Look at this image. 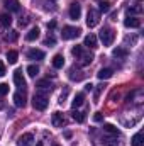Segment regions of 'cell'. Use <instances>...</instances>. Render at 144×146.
I'll return each instance as SVG.
<instances>
[{
	"mask_svg": "<svg viewBox=\"0 0 144 146\" xmlns=\"http://www.w3.org/2000/svg\"><path fill=\"white\" fill-rule=\"evenodd\" d=\"M137 2H141V0H137Z\"/></svg>",
	"mask_w": 144,
	"mask_h": 146,
	"instance_id": "b9f144b4",
	"label": "cell"
},
{
	"mask_svg": "<svg viewBox=\"0 0 144 146\" xmlns=\"http://www.w3.org/2000/svg\"><path fill=\"white\" fill-rule=\"evenodd\" d=\"M70 78H71V80H76V82H80V80H83V78H85V73L80 72V70L71 68V70H70Z\"/></svg>",
	"mask_w": 144,
	"mask_h": 146,
	"instance_id": "d6986e66",
	"label": "cell"
},
{
	"mask_svg": "<svg viewBox=\"0 0 144 146\" xmlns=\"http://www.w3.org/2000/svg\"><path fill=\"white\" fill-rule=\"evenodd\" d=\"M73 119L76 122H85V114L80 112V110H76V109H73Z\"/></svg>",
	"mask_w": 144,
	"mask_h": 146,
	"instance_id": "d4e9b609",
	"label": "cell"
},
{
	"mask_svg": "<svg viewBox=\"0 0 144 146\" xmlns=\"http://www.w3.org/2000/svg\"><path fill=\"white\" fill-rule=\"evenodd\" d=\"M104 90V85H98V88H97V92H95V102H98V97H100V92Z\"/></svg>",
	"mask_w": 144,
	"mask_h": 146,
	"instance_id": "e575fe53",
	"label": "cell"
},
{
	"mask_svg": "<svg viewBox=\"0 0 144 146\" xmlns=\"http://www.w3.org/2000/svg\"><path fill=\"white\" fill-rule=\"evenodd\" d=\"M81 53H83V48H81V46H75V48L71 49V54L76 58V60L80 58V54H81Z\"/></svg>",
	"mask_w": 144,
	"mask_h": 146,
	"instance_id": "4dcf8cb0",
	"label": "cell"
},
{
	"mask_svg": "<svg viewBox=\"0 0 144 146\" xmlns=\"http://www.w3.org/2000/svg\"><path fill=\"white\" fill-rule=\"evenodd\" d=\"M80 29L78 27H73V26H66V27H63V33H61V37L65 39V41H70V39H75V37L80 36Z\"/></svg>",
	"mask_w": 144,
	"mask_h": 146,
	"instance_id": "277c9868",
	"label": "cell"
},
{
	"mask_svg": "<svg viewBox=\"0 0 144 146\" xmlns=\"http://www.w3.org/2000/svg\"><path fill=\"white\" fill-rule=\"evenodd\" d=\"M112 75H114V72H112L110 68H102L100 72L97 73V76H98L100 80H108V78H112Z\"/></svg>",
	"mask_w": 144,
	"mask_h": 146,
	"instance_id": "ac0fdd59",
	"label": "cell"
},
{
	"mask_svg": "<svg viewBox=\"0 0 144 146\" xmlns=\"http://www.w3.org/2000/svg\"><path fill=\"white\" fill-rule=\"evenodd\" d=\"M53 66H54L56 70H59V68L65 66V58H63V54H54V58H53Z\"/></svg>",
	"mask_w": 144,
	"mask_h": 146,
	"instance_id": "9a60e30c",
	"label": "cell"
},
{
	"mask_svg": "<svg viewBox=\"0 0 144 146\" xmlns=\"http://www.w3.org/2000/svg\"><path fill=\"white\" fill-rule=\"evenodd\" d=\"M17 58H19L17 51H9V53H7V60H9L10 65H15V63H17Z\"/></svg>",
	"mask_w": 144,
	"mask_h": 146,
	"instance_id": "cb8c5ba5",
	"label": "cell"
},
{
	"mask_svg": "<svg viewBox=\"0 0 144 146\" xmlns=\"http://www.w3.org/2000/svg\"><path fill=\"white\" fill-rule=\"evenodd\" d=\"M32 141H34V134H32V133H26V134L19 136V139H17V146H31L32 145Z\"/></svg>",
	"mask_w": 144,
	"mask_h": 146,
	"instance_id": "5b68a950",
	"label": "cell"
},
{
	"mask_svg": "<svg viewBox=\"0 0 144 146\" xmlns=\"http://www.w3.org/2000/svg\"><path fill=\"white\" fill-rule=\"evenodd\" d=\"M0 24H2L3 27H9V26L12 24V17H10V14H0Z\"/></svg>",
	"mask_w": 144,
	"mask_h": 146,
	"instance_id": "7402d4cb",
	"label": "cell"
},
{
	"mask_svg": "<svg viewBox=\"0 0 144 146\" xmlns=\"http://www.w3.org/2000/svg\"><path fill=\"white\" fill-rule=\"evenodd\" d=\"M51 121H53V126H54V127H61V126L66 124V119H65V115H63L61 112H54Z\"/></svg>",
	"mask_w": 144,
	"mask_h": 146,
	"instance_id": "ba28073f",
	"label": "cell"
},
{
	"mask_svg": "<svg viewBox=\"0 0 144 146\" xmlns=\"http://www.w3.org/2000/svg\"><path fill=\"white\" fill-rule=\"evenodd\" d=\"M80 15H81V5L78 2H73L70 5V19L76 21V19H80Z\"/></svg>",
	"mask_w": 144,
	"mask_h": 146,
	"instance_id": "8992f818",
	"label": "cell"
},
{
	"mask_svg": "<svg viewBox=\"0 0 144 146\" xmlns=\"http://www.w3.org/2000/svg\"><path fill=\"white\" fill-rule=\"evenodd\" d=\"M93 121H95V122H102V121H104V114H102V112H95Z\"/></svg>",
	"mask_w": 144,
	"mask_h": 146,
	"instance_id": "836d02e7",
	"label": "cell"
},
{
	"mask_svg": "<svg viewBox=\"0 0 144 146\" xmlns=\"http://www.w3.org/2000/svg\"><path fill=\"white\" fill-rule=\"evenodd\" d=\"M66 95H68V87H66V88H65V92L61 94V97H59V104H63V102H65V99H66Z\"/></svg>",
	"mask_w": 144,
	"mask_h": 146,
	"instance_id": "d590c367",
	"label": "cell"
},
{
	"mask_svg": "<svg viewBox=\"0 0 144 146\" xmlns=\"http://www.w3.org/2000/svg\"><path fill=\"white\" fill-rule=\"evenodd\" d=\"M78 60H80V63H81L83 66H87V65H90V63L93 61V54H92V53H81Z\"/></svg>",
	"mask_w": 144,
	"mask_h": 146,
	"instance_id": "5bb4252c",
	"label": "cell"
},
{
	"mask_svg": "<svg viewBox=\"0 0 144 146\" xmlns=\"http://www.w3.org/2000/svg\"><path fill=\"white\" fill-rule=\"evenodd\" d=\"M56 27V21H51V22H48V29H54Z\"/></svg>",
	"mask_w": 144,
	"mask_h": 146,
	"instance_id": "f35d334b",
	"label": "cell"
},
{
	"mask_svg": "<svg viewBox=\"0 0 144 146\" xmlns=\"http://www.w3.org/2000/svg\"><path fill=\"white\" fill-rule=\"evenodd\" d=\"M85 90H87V92L93 90V85H92V83H87V85H85Z\"/></svg>",
	"mask_w": 144,
	"mask_h": 146,
	"instance_id": "ab89813d",
	"label": "cell"
},
{
	"mask_svg": "<svg viewBox=\"0 0 144 146\" xmlns=\"http://www.w3.org/2000/svg\"><path fill=\"white\" fill-rule=\"evenodd\" d=\"M54 42H56V39L53 36H48L44 39V44H46V46H54Z\"/></svg>",
	"mask_w": 144,
	"mask_h": 146,
	"instance_id": "d6a6232c",
	"label": "cell"
},
{
	"mask_svg": "<svg viewBox=\"0 0 144 146\" xmlns=\"http://www.w3.org/2000/svg\"><path fill=\"white\" fill-rule=\"evenodd\" d=\"M19 24H20L22 27H24V26H27V24H29V17H24V19H20V21H19Z\"/></svg>",
	"mask_w": 144,
	"mask_h": 146,
	"instance_id": "8d00e7d4",
	"label": "cell"
},
{
	"mask_svg": "<svg viewBox=\"0 0 144 146\" xmlns=\"http://www.w3.org/2000/svg\"><path fill=\"white\" fill-rule=\"evenodd\" d=\"M37 73H39V68H37L36 65H29L27 66V75L29 76H36Z\"/></svg>",
	"mask_w": 144,
	"mask_h": 146,
	"instance_id": "f546056e",
	"label": "cell"
},
{
	"mask_svg": "<svg viewBox=\"0 0 144 146\" xmlns=\"http://www.w3.org/2000/svg\"><path fill=\"white\" fill-rule=\"evenodd\" d=\"M14 104H15L17 107H24V106H26V95H24L22 92L14 94Z\"/></svg>",
	"mask_w": 144,
	"mask_h": 146,
	"instance_id": "7c38bea8",
	"label": "cell"
},
{
	"mask_svg": "<svg viewBox=\"0 0 144 146\" xmlns=\"http://www.w3.org/2000/svg\"><path fill=\"white\" fill-rule=\"evenodd\" d=\"M98 5H100V12H108V10H110V7H112V3H110L108 0H102Z\"/></svg>",
	"mask_w": 144,
	"mask_h": 146,
	"instance_id": "f1b7e54d",
	"label": "cell"
},
{
	"mask_svg": "<svg viewBox=\"0 0 144 146\" xmlns=\"http://www.w3.org/2000/svg\"><path fill=\"white\" fill-rule=\"evenodd\" d=\"M83 46H87V48H90V49L98 48V46H97V36H95V34H88V36L85 37V44H83Z\"/></svg>",
	"mask_w": 144,
	"mask_h": 146,
	"instance_id": "8fae6325",
	"label": "cell"
},
{
	"mask_svg": "<svg viewBox=\"0 0 144 146\" xmlns=\"http://www.w3.org/2000/svg\"><path fill=\"white\" fill-rule=\"evenodd\" d=\"M3 5H5L10 12H19V10H20V2H19V0H3Z\"/></svg>",
	"mask_w": 144,
	"mask_h": 146,
	"instance_id": "9c48e42d",
	"label": "cell"
},
{
	"mask_svg": "<svg viewBox=\"0 0 144 146\" xmlns=\"http://www.w3.org/2000/svg\"><path fill=\"white\" fill-rule=\"evenodd\" d=\"M98 21H100V12L90 7L88 9V14H87V26L88 27H95L98 24Z\"/></svg>",
	"mask_w": 144,
	"mask_h": 146,
	"instance_id": "3957f363",
	"label": "cell"
},
{
	"mask_svg": "<svg viewBox=\"0 0 144 146\" xmlns=\"http://www.w3.org/2000/svg\"><path fill=\"white\" fill-rule=\"evenodd\" d=\"M36 87L41 88V90H49V92L53 90V83H51L49 80H39V82L36 83Z\"/></svg>",
	"mask_w": 144,
	"mask_h": 146,
	"instance_id": "2e32d148",
	"label": "cell"
},
{
	"mask_svg": "<svg viewBox=\"0 0 144 146\" xmlns=\"http://www.w3.org/2000/svg\"><path fill=\"white\" fill-rule=\"evenodd\" d=\"M83 100H85V94H76L75 99H73V102H71V107L73 109H76V107L83 106Z\"/></svg>",
	"mask_w": 144,
	"mask_h": 146,
	"instance_id": "e0dca14e",
	"label": "cell"
},
{
	"mask_svg": "<svg viewBox=\"0 0 144 146\" xmlns=\"http://www.w3.org/2000/svg\"><path fill=\"white\" fill-rule=\"evenodd\" d=\"M9 94V85L7 83H0V95H7Z\"/></svg>",
	"mask_w": 144,
	"mask_h": 146,
	"instance_id": "1f68e13d",
	"label": "cell"
},
{
	"mask_svg": "<svg viewBox=\"0 0 144 146\" xmlns=\"http://www.w3.org/2000/svg\"><path fill=\"white\" fill-rule=\"evenodd\" d=\"M36 146H42V143H37V145Z\"/></svg>",
	"mask_w": 144,
	"mask_h": 146,
	"instance_id": "60d3db41",
	"label": "cell"
},
{
	"mask_svg": "<svg viewBox=\"0 0 144 146\" xmlns=\"http://www.w3.org/2000/svg\"><path fill=\"white\" fill-rule=\"evenodd\" d=\"M104 131L105 133H108V134H119V129L115 127V126H112V124H104Z\"/></svg>",
	"mask_w": 144,
	"mask_h": 146,
	"instance_id": "484cf974",
	"label": "cell"
},
{
	"mask_svg": "<svg viewBox=\"0 0 144 146\" xmlns=\"http://www.w3.org/2000/svg\"><path fill=\"white\" fill-rule=\"evenodd\" d=\"M114 39H115V33H114V29H110V27H104V29L100 31V41L104 42V46H110V44L114 42Z\"/></svg>",
	"mask_w": 144,
	"mask_h": 146,
	"instance_id": "7a4b0ae2",
	"label": "cell"
},
{
	"mask_svg": "<svg viewBox=\"0 0 144 146\" xmlns=\"http://www.w3.org/2000/svg\"><path fill=\"white\" fill-rule=\"evenodd\" d=\"M39 33H41V31H39L37 27H32V29L26 34V39H27V41H36L37 37H39Z\"/></svg>",
	"mask_w": 144,
	"mask_h": 146,
	"instance_id": "603a6c76",
	"label": "cell"
},
{
	"mask_svg": "<svg viewBox=\"0 0 144 146\" xmlns=\"http://www.w3.org/2000/svg\"><path fill=\"white\" fill-rule=\"evenodd\" d=\"M27 58L29 60H44V51H41V49H31V51H27Z\"/></svg>",
	"mask_w": 144,
	"mask_h": 146,
	"instance_id": "4fadbf2b",
	"label": "cell"
},
{
	"mask_svg": "<svg viewBox=\"0 0 144 146\" xmlns=\"http://www.w3.org/2000/svg\"><path fill=\"white\" fill-rule=\"evenodd\" d=\"M14 83L19 87V88H26V78L22 75V70H15L14 72Z\"/></svg>",
	"mask_w": 144,
	"mask_h": 146,
	"instance_id": "52a82bcc",
	"label": "cell"
},
{
	"mask_svg": "<svg viewBox=\"0 0 144 146\" xmlns=\"http://www.w3.org/2000/svg\"><path fill=\"white\" fill-rule=\"evenodd\" d=\"M124 26L126 27H132V29H137V27H141V21L139 19H136V17H127L126 21H124Z\"/></svg>",
	"mask_w": 144,
	"mask_h": 146,
	"instance_id": "30bf717a",
	"label": "cell"
},
{
	"mask_svg": "<svg viewBox=\"0 0 144 146\" xmlns=\"http://www.w3.org/2000/svg\"><path fill=\"white\" fill-rule=\"evenodd\" d=\"M17 37H19V33H17V31H10L9 34H5V41L14 42V41H17Z\"/></svg>",
	"mask_w": 144,
	"mask_h": 146,
	"instance_id": "4316f807",
	"label": "cell"
},
{
	"mask_svg": "<svg viewBox=\"0 0 144 146\" xmlns=\"http://www.w3.org/2000/svg\"><path fill=\"white\" fill-rule=\"evenodd\" d=\"M48 104H49V100H48V97L44 94H34V97H32V107L36 110H46Z\"/></svg>",
	"mask_w": 144,
	"mask_h": 146,
	"instance_id": "6da1fadb",
	"label": "cell"
},
{
	"mask_svg": "<svg viewBox=\"0 0 144 146\" xmlns=\"http://www.w3.org/2000/svg\"><path fill=\"white\" fill-rule=\"evenodd\" d=\"M3 75H5V65L0 61V76H3Z\"/></svg>",
	"mask_w": 144,
	"mask_h": 146,
	"instance_id": "74e56055",
	"label": "cell"
},
{
	"mask_svg": "<svg viewBox=\"0 0 144 146\" xmlns=\"http://www.w3.org/2000/svg\"><path fill=\"white\" fill-rule=\"evenodd\" d=\"M131 145L132 146H143V131H139V133H136V134L132 136Z\"/></svg>",
	"mask_w": 144,
	"mask_h": 146,
	"instance_id": "ffe728a7",
	"label": "cell"
},
{
	"mask_svg": "<svg viewBox=\"0 0 144 146\" xmlns=\"http://www.w3.org/2000/svg\"><path fill=\"white\" fill-rule=\"evenodd\" d=\"M143 12V7L141 5H131L129 9H127V14L131 15V14H141Z\"/></svg>",
	"mask_w": 144,
	"mask_h": 146,
	"instance_id": "83f0119b",
	"label": "cell"
},
{
	"mask_svg": "<svg viewBox=\"0 0 144 146\" xmlns=\"http://www.w3.org/2000/svg\"><path fill=\"white\" fill-rule=\"evenodd\" d=\"M112 54H114L115 58H126V56L129 54V51H127L126 48H115V49L112 51Z\"/></svg>",
	"mask_w": 144,
	"mask_h": 146,
	"instance_id": "44dd1931",
	"label": "cell"
}]
</instances>
